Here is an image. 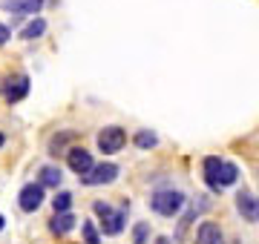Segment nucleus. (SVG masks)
Masks as SVG:
<instances>
[{
  "instance_id": "f257e3e1",
  "label": "nucleus",
  "mask_w": 259,
  "mask_h": 244,
  "mask_svg": "<svg viewBox=\"0 0 259 244\" xmlns=\"http://www.w3.org/2000/svg\"><path fill=\"white\" fill-rule=\"evenodd\" d=\"M93 210H95V216H98V221H101L104 235H118L124 230V224H127V204L121 207V210H115L107 201H95Z\"/></svg>"
},
{
  "instance_id": "f03ea898",
  "label": "nucleus",
  "mask_w": 259,
  "mask_h": 244,
  "mask_svg": "<svg viewBox=\"0 0 259 244\" xmlns=\"http://www.w3.org/2000/svg\"><path fill=\"white\" fill-rule=\"evenodd\" d=\"M150 207H153V213H158V216L173 218L185 207V193L182 190H156L150 196Z\"/></svg>"
},
{
  "instance_id": "7ed1b4c3",
  "label": "nucleus",
  "mask_w": 259,
  "mask_h": 244,
  "mask_svg": "<svg viewBox=\"0 0 259 244\" xmlns=\"http://www.w3.org/2000/svg\"><path fill=\"white\" fill-rule=\"evenodd\" d=\"M124 144H127V132L121 130V127H104V130L98 132V150H101L104 155L121 152Z\"/></svg>"
},
{
  "instance_id": "20e7f679",
  "label": "nucleus",
  "mask_w": 259,
  "mask_h": 244,
  "mask_svg": "<svg viewBox=\"0 0 259 244\" xmlns=\"http://www.w3.org/2000/svg\"><path fill=\"white\" fill-rule=\"evenodd\" d=\"M115 178H118V164L104 161V164H95L87 175H81V184H87V187H98V184H112Z\"/></svg>"
},
{
  "instance_id": "39448f33",
  "label": "nucleus",
  "mask_w": 259,
  "mask_h": 244,
  "mask_svg": "<svg viewBox=\"0 0 259 244\" xmlns=\"http://www.w3.org/2000/svg\"><path fill=\"white\" fill-rule=\"evenodd\" d=\"M236 210L245 221H259V196H253L250 190H239L236 193Z\"/></svg>"
},
{
  "instance_id": "423d86ee",
  "label": "nucleus",
  "mask_w": 259,
  "mask_h": 244,
  "mask_svg": "<svg viewBox=\"0 0 259 244\" xmlns=\"http://www.w3.org/2000/svg\"><path fill=\"white\" fill-rule=\"evenodd\" d=\"M66 164H69V169H72L75 175H87L95 167L90 150H83V147H72V150L66 152Z\"/></svg>"
},
{
  "instance_id": "0eeeda50",
  "label": "nucleus",
  "mask_w": 259,
  "mask_h": 244,
  "mask_svg": "<svg viewBox=\"0 0 259 244\" xmlns=\"http://www.w3.org/2000/svg\"><path fill=\"white\" fill-rule=\"evenodd\" d=\"M44 184H26V187L20 190V196H18V204L23 213H35L37 207L44 204Z\"/></svg>"
},
{
  "instance_id": "6e6552de",
  "label": "nucleus",
  "mask_w": 259,
  "mask_h": 244,
  "mask_svg": "<svg viewBox=\"0 0 259 244\" xmlns=\"http://www.w3.org/2000/svg\"><path fill=\"white\" fill-rule=\"evenodd\" d=\"M219 169H222V158H219V155H207V158L202 161L204 184H207L213 193H222V187H219Z\"/></svg>"
},
{
  "instance_id": "1a4fd4ad",
  "label": "nucleus",
  "mask_w": 259,
  "mask_h": 244,
  "mask_svg": "<svg viewBox=\"0 0 259 244\" xmlns=\"http://www.w3.org/2000/svg\"><path fill=\"white\" fill-rule=\"evenodd\" d=\"M29 95V78L26 75H12L6 81V101L9 103H18Z\"/></svg>"
},
{
  "instance_id": "9d476101",
  "label": "nucleus",
  "mask_w": 259,
  "mask_h": 244,
  "mask_svg": "<svg viewBox=\"0 0 259 244\" xmlns=\"http://www.w3.org/2000/svg\"><path fill=\"white\" fill-rule=\"evenodd\" d=\"M196 244H225L222 238V227L216 221H202L196 230Z\"/></svg>"
},
{
  "instance_id": "9b49d317",
  "label": "nucleus",
  "mask_w": 259,
  "mask_h": 244,
  "mask_svg": "<svg viewBox=\"0 0 259 244\" xmlns=\"http://www.w3.org/2000/svg\"><path fill=\"white\" fill-rule=\"evenodd\" d=\"M3 9H9L12 15H23V12L35 15L44 9V0H3Z\"/></svg>"
},
{
  "instance_id": "f8f14e48",
  "label": "nucleus",
  "mask_w": 259,
  "mask_h": 244,
  "mask_svg": "<svg viewBox=\"0 0 259 244\" xmlns=\"http://www.w3.org/2000/svg\"><path fill=\"white\" fill-rule=\"evenodd\" d=\"M72 227H75L72 213H55V216L49 218V230H52V235H66Z\"/></svg>"
},
{
  "instance_id": "ddd939ff",
  "label": "nucleus",
  "mask_w": 259,
  "mask_h": 244,
  "mask_svg": "<svg viewBox=\"0 0 259 244\" xmlns=\"http://www.w3.org/2000/svg\"><path fill=\"white\" fill-rule=\"evenodd\" d=\"M61 181H64V172L58 167H40L37 172V184H44V187H61Z\"/></svg>"
},
{
  "instance_id": "4468645a",
  "label": "nucleus",
  "mask_w": 259,
  "mask_h": 244,
  "mask_svg": "<svg viewBox=\"0 0 259 244\" xmlns=\"http://www.w3.org/2000/svg\"><path fill=\"white\" fill-rule=\"evenodd\" d=\"M239 181V167L231 164V161H222V169H219V187H233Z\"/></svg>"
},
{
  "instance_id": "2eb2a0df",
  "label": "nucleus",
  "mask_w": 259,
  "mask_h": 244,
  "mask_svg": "<svg viewBox=\"0 0 259 244\" xmlns=\"http://www.w3.org/2000/svg\"><path fill=\"white\" fill-rule=\"evenodd\" d=\"M44 32H47V20H44V18H35L32 23H26V26L20 29V38L32 40V38H40Z\"/></svg>"
},
{
  "instance_id": "dca6fc26",
  "label": "nucleus",
  "mask_w": 259,
  "mask_h": 244,
  "mask_svg": "<svg viewBox=\"0 0 259 244\" xmlns=\"http://www.w3.org/2000/svg\"><path fill=\"white\" fill-rule=\"evenodd\" d=\"M75 138H78L75 132H58L55 138L49 141V152H52V155H61V152L66 150V144H69V141H75Z\"/></svg>"
},
{
  "instance_id": "f3484780",
  "label": "nucleus",
  "mask_w": 259,
  "mask_h": 244,
  "mask_svg": "<svg viewBox=\"0 0 259 244\" xmlns=\"http://www.w3.org/2000/svg\"><path fill=\"white\" fill-rule=\"evenodd\" d=\"M133 144L139 147V150H153L158 144V135L156 132H150V130H139L136 132V138H133Z\"/></svg>"
},
{
  "instance_id": "a211bd4d",
  "label": "nucleus",
  "mask_w": 259,
  "mask_h": 244,
  "mask_svg": "<svg viewBox=\"0 0 259 244\" xmlns=\"http://www.w3.org/2000/svg\"><path fill=\"white\" fill-rule=\"evenodd\" d=\"M69 207H72V193L61 190V193L52 198V210H55V213H69Z\"/></svg>"
},
{
  "instance_id": "6ab92c4d",
  "label": "nucleus",
  "mask_w": 259,
  "mask_h": 244,
  "mask_svg": "<svg viewBox=\"0 0 259 244\" xmlns=\"http://www.w3.org/2000/svg\"><path fill=\"white\" fill-rule=\"evenodd\" d=\"M81 230H83V241L87 244H101V233H98V227L93 221H83Z\"/></svg>"
},
{
  "instance_id": "aec40b11",
  "label": "nucleus",
  "mask_w": 259,
  "mask_h": 244,
  "mask_svg": "<svg viewBox=\"0 0 259 244\" xmlns=\"http://www.w3.org/2000/svg\"><path fill=\"white\" fill-rule=\"evenodd\" d=\"M150 238V224L147 221H139V224L133 227V244H147Z\"/></svg>"
},
{
  "instance_id": "412c9836",
  "label": "nucleus",
  "mask_w": 259,
  "mask_h": 244,
  "mask_svg": "<svg viewBox=\"0 0 259 244\" xmlns=\"http://www.w3.org/2000/svg\"><path fill=\"white\" fill-rule=\"evenodd\" d=\"M9 26H3V23H0V46H3V43H6V40H9Z\"/></svg>"
},
{
  "instance_id": "4be33fe9",
  "label": "nucleus",
  "mask_w": 259,
  "mask_h": 244,
  "mask_svg": "<svg viewBox=\"0 0 259 244\" xmlns=\"http://www.w3.org/2000/svg\"><path fill=\"white\" fill-rule=\"evenodd\" d=\"M156 244H170V238H158V241Z\"/></svg>"
},
{
  "instance_id": "5701e85b",
  "label": "nucleus",
  "mask_w": 259,
  "mask_h": 244,
  "mask_svg": "<svg viewBox=\"0 0 259 244\" xmlns=\"http://www.w3.org/2000/svg\"><path fill=\"white\" fill-rule=\"evenodd\" d=\"M3 144H6V135H3V132H0V147H3Z\"/></svg>"
},
{
  "instance_id": "b1692460",
  "label": "nucleus",
  "mask_w": 259,
  "mask_h": 244,
  "mask_svg": "<svg viewBox=\"0 0 259 244\" xmlns=\"http://www.w3.org/2000/svg\"><path fill=\"white\" fill-rule=\"evenodd\" d=\"M3 227H6V218H3V216H0V230H3Z\"/></svg>"
}]
</instances>
